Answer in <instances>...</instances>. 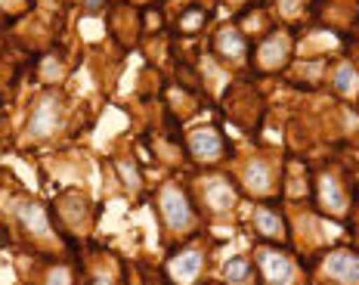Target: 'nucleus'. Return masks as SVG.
<instances>
[{
    "mask_svg": "<svg viewBox=\"0 0 359 285\" xmlns=\"http://www.w3.org/2000/svg\"><path fill=\"white\" fill-rule=\"evenodd\" d=\"M158 205H161V217H164V227L170 232H186L196 220V211H192V201L180 190L177 183L161 186L158 192Z\"/></svg>",
    "mask_w": 359,
    "mask_h": 285,
    "instance_id": "f257e3e1",
    "label": "nucleus"
},
{
    "mask_svg": "<svg viewBox=\"0 0 359 285\" xmlns=\"http://www.w3.org/2000/svg\"><path fill=\"white\" fill-rule=\"evenodd\" d=\"M257 273L264 285H291L294 282V264L285 251L279 248H260L257 251Z\"/></svg>",
    "mask_w": 359,
    "mask_h": 285,
    "instance_id": "f03ea898",
    "label": "nucleus"
},
{
    "mask_svg": "<svg viewBox=\"0 0 359 285\" xmlns=\"http://www.w3.org/2000/svg\"><path fill=\"white\" fill-rule=\"evenodd\" d=\"M59 115H62V100L59 93H43L41 100L34 102L32 118H28V133L37 140L50 137V133L59 127Z\"/></svg>",
    "mask_w": 359,
    "mask_h": 285,
    "instance_id": "7ed1b4c3",
    "label": "nucleus"
},
{
    "mask_svg": "<svg viewBox=\"0 0 359 285\" xmlns=\"http://www.w3.org/2000/svg\"><path fill=\"white\" fill-rule=\"evenodd\" d=\"M201 199H205V205L211 208L217 214H226L236 208L238 201V192L233 186V180L223 177V174H214V177H205L201 180Z\"/></svg>",
    "mask_w": 359,
    "mask_h": 285,
    "instance_id": "20e7f679",
    "label": "nucleus"
},
{
    "mask_svg": "<svg viewBox=\"0 0 359 285\" xmlns=\"http://www.w3.org/2000/svg\"><path fill=\"white\" fill-rule=\"evenodd\" d=\"M323 279L332 285H359V254L332 251L323 260Z\"/></svg>",
    "mask_w": 359,
    "mask_h": 285,
    "instance_id": "39448f33",
    "label": "nucleus"
},
{
    "mask_svg": "<svg viewBox=\"0 0 359 285\" xmlns=\"http://www.w3.org/2000/svg\"><path fill=\"white\" fill-rule=\"evenodd\" d=\"M201 267H205V251L189 245V248L177 251L174 258L168 260V276L177 285H196L201 276Z\"/></svg>",
    "mask_w": 359,
    "mask_h": 285,
    "instance_id": "423d86ee",
    "label": "nucleus"
},
{
    "mask_svg": "<svg viewBox=\"0 0 359 285\" xmlns=\"http://www.w3.org/2000/svg\"><path fill=\"white\" fill-rule=\"evenodd\" d=\"M257 65L264 72H276V69H282V65L288 62V56H291V37L285 32H273L266 37L264 44L257 47Z\"/></svg>",
    "mask_w": 359,
    "mask_h": 285,
    "instance_id": "0eeeda50",
    "label": "nucleus"
},
{
    "mask_svg": "<svg viewBox=\"0 0 359 285\" xmlns=\"http://www.w3.org/2000/svg\"><path fill=\"white\" fill-rule=\"evenodd\" d=\"M189 152H192V159H198V161H217V159H223V152H226V146H223V137L217 131H196L189 137Z\"/></svg>",
    "mask_w": 359,
    "mask_h": 285,
    "instance_id": "6e6552de",
    "label": "nucleus"
},
{
    "mask_svg": "<svg viewBox=\"0 0 359 285\" xmlns=\"http://www.w3.org/2000/svg\"><path fill=\"white\" fill-rule=\"evenodd\" d=\"M316 196H319V205H323V211L328 214H344L347 211V196H344L341 183L334 174H323L316 180Z\"/></svg>",
    "mask_w": 359,
    "mask_h": 285,
    "instance_id": "1a4fd4ad",
    "label": "nucleus"
},
{
    "mask_svg": "<svg viewBox=\"0 0 359 285\" xmlns=\"http://www.w3.org/2000/svg\"><path fill=\"white\" fill-rule=\"evenodd\" d=\"M214 50L220 53V59H226V62H242V59L248 56V44H245L238 28H220L214 37Z\"/></svg>",
    "mask_w": 359,
    "mask_h": 285,
    "instance_id": "9d476101",
    "label": "nucleus"
},
{
    "mask_svg": "<svg viewBox=\"0 0 359 285\" xmlns=\"http://www.w3.org/2000/svg\"><path fill=\"white\" fill-rule=\"evenodd\" d=\"M16 214H19V223L32 232V236L50 239V217L43 211V205H37V201H22Z\"/></svg>",
    "mask_w": 359,
    "mask_h": 285,
    "instance_id": "9b49d317",
    "label": "nucleus"
},
{
    "mask_svg": "<svg viewBox=\"0 0 359 285\" xmlns=\"http://www.w3.org/2000/svg\"><path fill=\"white\" fill-rule=\"evenodd\" d=\"M254 230H257V236L269 239V242H276V239H285V220H282L279 211H273V208H254Z\"/></svg>",
    "mask_w": 359,
    "mask_h": 285,
    "instance_id": "f8f14e48",
    "label": "nucleus"
},
{
    "mask_svg": "<svg viewBox=\"0 0 359 285\" xmlns=\"http://www.w3.org/2000/svg\"><path fill=\"white\" fill-rule=\"evenodd\" d=\"M245 186L254 196H269V190H273V168L264 159H254L245 168Z\"/></svg>",
    "mask_w": 359,
    "mask_h": 285,
    "instance_id": "ddd939ff",
    "label": "nucleus"
},
{
    "mask_svg": "<svg viewBox=\"0 0 359 285\" xmlns=\"http://www.w3.org/2000/svg\"><path fill=\"white\" fill-rule=\"evenodd\" d=\"M334 90H338L341 96H356L359 93V72L353 65H341L338 72H334Z\"/></svg>",
    "mask_w": 359,
    "mask_h": 285,
    "instance_id": "4468645a",
    "label": "nucleus"
},
{
    "mask_svg": "<svg viewBox=\"0 0 359 285\" xmlns=\"http://www.w3.org/2000/svg\"><path fill=\"white\" fill-rule=\"evenodd\" d=\"M251 260L248 258H233V260H226V267H223V279L226 282H233V285H245L251 279Z\"/></svg>",
    "mask_w": 359,
    "mask_h": 285,
    "instance_id": "2eb2a0df",
    "label": "nucleus"
},
{
    "mask_svg": "<svg viewBox=\"0 0 359 285\" xmlns=\"http://www.w3.org/2000/svg\"><path fill=\"white\" fill-rule=\"evenodd\" d=\"M205 10H201V6H192V10H186V16L180 19V28H183V32H196V28H201L205 25Z\"/></svg>",
    "mask_w": 359,
    "mask_h": 285,
    "instance_id": "dca6fc26",
    "label": "nucleus"
},
{
    "mask_svg": "<svg viewBox=\"0 0 359 285\" xmlns=\"http://www.w3.org/2000/svg\"><path fill=\"white\" fill-rule=\"evenodd\" d=\"M43 285H72V273L65 267H53L47 273V279H43Z\"/></svg>",
    "mask_w": 359,
    "mask_h": 285,
    "instance_id": "f3484780",
    "label": "nucleus"
},
{
    "mask_svg": "<svg viewBox=\"0 0 359 285\" xmlns=\"http://www.w3.org/2000/svg\"><path fill=\"white\" fill-rule=\"evenodd\" d=\"M118 168H121V174H124V183H127V186H133V190H140V174H137V171H133V164L121 161V164H118Z\"/></svg>",
    "mask_w": 359,
    "mask_h": 285,
    "instance_id": "a211bd4d",
    "label": "nucleus"
},
{
    "mask_svg": "<svg viewBox=\"0 0 359 285\" xmlns=\"http://www.w3.org/2000/svg\"><path fill=\"white\" fill-rule=\"evenodd\" d=\"M102 4H106V0H84V6H87V10H100Z\"/></svg>",
    "mask_w": 359,
    "mask_h": 285,
    "instance_id": "6ab92c4d",
    "label": "nucleus"
},
{
    "mask_svg": "<svg viewBox=\"0 0 359 285\" xmlns=\"http://www.w3.org/2000/svg\"><path fill=\"white\" fill-rule=\"evenodd\" d=\"M0 245H6V230L0 227Z\"/></svg>",
    "mask_w": 359,
    "mask_h": 285,
    "instance_id": "aec40b11",
    "label": "nucleus"
},
{
    "mask_svg": "<svg viewBox=\"0 0 359 285\" xmlns=\"http://www.w3.org/2000/svg\"><path fill=\"white\" fill-rule=\"evenodd\" d=\"M93 285H109V279H96Z\"/></svg>",
    "mask_w": 359,
    "mask_h": 285,
    "instance_id": "412c9836",
    "label": "nucleus"
}]
</instances>
